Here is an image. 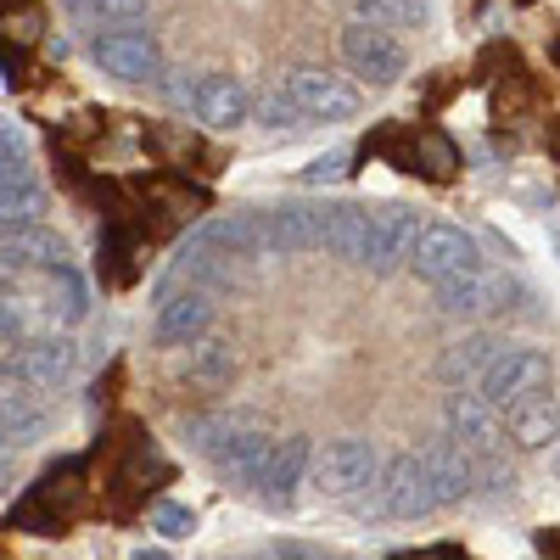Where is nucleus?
I'll list each match as a JSON object with an SVG mask.
<instances>
[{
  "mask_svg": "<svg viewBox=\"0 0 560 560\" xmlns=\"http://www.w3.org/2000/svg\"><path fill=\"white\" fill-rule=\"evenodd\" d=\"M382 448L376 443H364V438H337V443H325L319 454H314V488L325 493V499H359V493H370L376 488V477H382Z\"/></svg>",
  "mask_w": 560,
  "mask_h": 560,
  "instance_id": "f257e3e1",
  "label": "nucleus"
},
{
  "mask_svg": "<svg viewBox=\"0 0 560 560\" xmlns=\"http://www.w3.org/2000/svg\"><path fill=\"white\" fill-rule=\"evenodd\" d=\"M409 264H415V275H420V280H432V287H448V280H459V275L488 269L471 230L443 224V219H438V224H420V242H415Z\"/></svg>",
  "mask_w": 560,
  "mask_h": 560,
  "instance_id": "f03ea898",
  "label": "nucleus"
},
{
  "mask_svg": "<svg viewBox=\"0 0 560 560\" xmlns=\"http://www.w3.org/2000/svg\"><path fill=\"white\" fill-rule=\"evenodd\" d=\"M353 504L364 510V516H427V510H438V493L427 482L420 454H398V459L382 465L376 493H359Z\"/></svg>",
  "mask_w": 560,
  "mask_h": 560,
  "instance_id": "7ed1b4c3",
  "label": "nucleus"
},
{
  "mask_svg": "<svg viewBox=\"0 0 560 560\" xmlns=\"http://www.w3.org/2000/svg\"><path fill=\"white\" fill-rule=\"evenodd\" d=\"M549 353H538V348H504L488 370H482V398L493 404V409H516V404H527V398H544L549 393Z\"/></svg>",
  "mask_w": 560,
  "mask_h": 560,
  "instance_id": "20e7f679",
  "label": "nucleus"
},
{
  "mask_svg": "<svg viewBox=\"0 0 560 560\" xmlns=\"http://www.w3.org/2000/svg\"><path fill=\"white\" fill-rule=\"evenodd\" d=\"M90 57H96L102 73L124 79V84H147L163 73V45L147 28H107L90 39Z\"/></svg>",
  "mask_w": 560,
  "mask_h": 560,
  "instance_id": "39448f33",
  "label": "nucleus"
},
{
  "mask_svg": "<svg viewBox=\"0 0 560 560\" xmlns=\"http://www.w3.org/2000/svg\"><path fill=\"white\" fill-rule=\"evenodd\" d=\"M280 90L298 102V113L308 124H342V118L359 113V90L348 79H337V73H325V68H298V73H287Z\"/></svg>",
  "mask_w": 560,
  "mask_h": 560,
  "instance_id": "423d86ee",
  "label": "nucleus"
},
{
  "mask_svg": "<svg viewBox=\"0 0 560 560\" xmlns=\"http://www.w3.org/2000/svg\"><path fill=\"white\" fill-rule=\"evenodd\" d=\"M342 62L353 68V79H364V84H398L404 79V45L387 34V28H376V23H348L342 28Z\"/></svg>",
  "mask_w": 560,
  "mask_h": 560,
  "instance_id": "0eeeda50",
  "label": "nucleus"
},
{
  "mask_svg": "<svg viewBox=\"0 0 560 560\" xmlns=\"http://www.w3.org/2000/svg\"><path fill=\"white\" fill-rule=\"evenodd\" d=\"M510 298H522V280L504 269H477V275H459L448 287H438V308L454 319H482V314L504 308Z\"/></svg>",
  "mask_w": 560,
  "mask_h": 560,
  "instance_id": "6e6552de",
  "label": "nucleus"
},
{
  "mask_svg": "<svg viewBox=\"0 0 560 560\" xmlns=\"http://www.w3.org/2000/svg\"><path fill=\"white\" fill-rule=\"evenodd\" d=\"M443 420H448V438H459L471 454H499V443L510 438L504 432V420H499V409L482 398V393H448V404H443Z\"/></svg>",
  "mask_w": 560,
  "mask_h": 560,
  "instance_id": "1a4fd4ad",
  "label": "nucleus"
},
{
  "mask_svg": "<svg viewBox=\"0 0 560 560\" xmlns=\"http://www.w3.org/2000/svg\"><path fill=\"white\" fill-rule=\"evenodd\" d=\"M185 102H191V113L208 129H236L253 113V96H247V84L236 73H202L191 90H185Z\"/></svg>",
  "mask_w": 560,
  "mask_h": 560,
  "instance_id": "9d476101",
  "label": "nucleus"
},
{
  "mask_svg": "<svg viewBox=\"0 0 560 560\" xmlns=\"http://www.w3.org/2000/svg\"><path fill=\"white\" fill-rule=\"evenodd\" d=\"M73 342L68 337H34L28 348L7 353V382H23V387H62L73 376Z\"/></svg>",
  "mask_w": 560,
  "mask_h": 560,
  "instance_id": "9b49d317",
  "label": "nucleus"
},
{
  "mask_svg": "<svg viewBox=\"0 0 560 560\" xmlns=\"http://www.w3.org/2000/svg\"><path fill=\"white\" fill-rule=\"evenodd\" d=\"M420 465H427V482H432L438 504L465 499V493H471V482H477V454L465 448L459 438H448V432L420 448Z\"/></svg>",
  "mask_w": 560,
  "mask_h": 560,
  "instance_id": "f8f14e48",
  "label": "nucleus"
},
{
  "mask_svg": "<svg viewBox=\"0 0 560 560\" xmlns=\"http://www.w3.org/2000/svg\"><path fill=\"white\" fill-rule=\"evenodd\" d=\"M308 477H314V443H308V438H280L269 471H264V482H258V499H264L269 510H292V499H298V488H303Z\"/></svg>",
  "mask_w": 560,
  "mask_h": 560,
  "instance_id": "ddd939ff",
  "label": "nucleus"
},
{
  "mask_svg": "<svg viewBox=\"0 0 560 560\" xmlns=\"http://www.w3.org/2000/svg\"><path fill=\"white\" fill-rule=\"evenodd\" d=\"M415 242H420L415 213H404V208L370 213V258H364V269H370V275H393L398 264H409Z\"/></svg>",
  "mask_w": 560,
  "mask_h": 560,
  "instance_id": "4468645a",
  "label": "nucleus"
},
{
  "mask_svg": "<svg viewBox=\"0 0 560 560\" xmlns=\"http://www.w3.org/2000/svg\"><path fill=\"white\" fill-rule=\"evenodd\" d=\"M208 325H213V298L202 287H191V292H179L174 303L158 308V342L163 348H191V342L208 337Z\"/></svg>",
  "mask_w": 560,
  "mask_h": 560,
  "instance_id": "2eb2a0df",
  "label": "nucleus"
},
{
  "mask_svg": "<svg viewBox=\"0 0 560 560\" xmlns=\"http://www.w3.org/2000/svg\"><path fill=\"white\" fill-rule=\"evenodd\" d=\"M258 224H264V253H308V247H325V213L280 208V213H258Z\"/></svg>",
  "mask_w": 560,
  "mask_h": 560,
  "instance_id": "dca6fc26",
  "label": "nucleus"
},
{
  "mask_svg": "<svg viewBox=\"0 0 560 560\" xmlns=\"http://www.w3.org/2000/svg\"><path fill=\"white\" fill-rule=\"evenodd\" d=\"M0 258H7V269H62L68 242L57 236V230H45V224H23V230H7Z\"/></svg>",
  "mask_w": 560,
  "mask_h": 560,
  "instance_id": "f3484780",
  "label": "nucleus"
},
{
  "mask_svg": "<svg viewBox=\"0 0 560 560\" xmlns=\"http://www.w3.org/2000/svg\"><path fill=\"white\" fill-rule=\"evenodd\" d=\"M269 459H275V438L269 432H236L230 438V448L213 459L224 482H236V488H258L264 471H269Z\"/></svg>",
  "mask_w": 560,
  "mask_h": 560,
  "instance_id": "a211bd4d",
  "label": "nucleus"
},
{
  "mask_svg": "<svg viewBox=\"0 0 560 560\" xmlns=\"http://www.w3.org/2000/svg\"><path fill=\"white\" fill-rule=\"evenodd\" d=\"M504 432H510V443L516 448H549L555 438H560V398H527V404H516L504 415Z\"/></svg>",
  "mask_w": 560,
  "mask_h": 560,
  "instance_id": "6ab92c4d",
  "label": "nucleus"
},
{
  "mask_svg": "<svg viewBox=\"0 0 560 560\" xmlns=\"http://www.w3.org/2000/svg\"><path fill=\"white\" fill-rule=\"evenodd\" d=\"M499 353H504V342H499V337H488V331H471V337H459V342H454V348L438 359V376H443L448 387L471 382V376L482 382V370H488Z\"/></svg>",
  "mask_w": 560,
  "mask_h": 560,
  "instance_id": "aec40b11",
  "label": "nucleus"
},
{
  "mask_svg": "<svg viewBox=\"0 0 560 560\" xmlns=\"http://www.w3.org/2000/svg\"><path fill=\"white\" fill-rule=\"evenodd\" d=\"M325 253H337L364 269L370 258V213L359 208H325Z\"/></svg>",
  "mask_w": 560,
  "mask_h": 560,
  "instance_id": "412c9836",
  "label": "nucleus"
},
{
  "mask_svg": "<svg viewBox=\"0 0 560 560\" xmlns=\"http://www.w3.org/2000/svg\"><path fill=\"white\" fill-rule=\"evenodd\" d=\"M179 370H185L191 382H202V387H224L230 376H236V342H224V337H202V342L185 348Z\"/></svg>",
  "mask_w": 560,
  "mask_h": 560,
  "instance_id": "4be33fe9",
  "label": "nucleus"
},
{
  "mask_svg": "<svg viewBox=\"0 0 560 560\" xmlns=\"http://www.w3.org/2000/svg\"><path fill=\"white\" fill-rule=\"evenodd\" d=\"M353 23H376V28H404L427 18V0H348Z\"/></svg>",
  "mask_w": 560,
  "mask_h": 560,
  "instance_id": "5701e85b",
  "label": "nucleus"
},
{
  "mask_svg": "<svg viewBox=\"0 0 560 560\" xmlns=\"http://www.w3.org/2000/svg\"><path fill=\"white\" fill-rule=\"evenodd\" d=\"M51 314L57 319H68V325H79L84 314H90V287L79 280V269H51Z\"/></svg>",
  "mask_w": 560,
  "mask_h": 560,
  "instance_id": "b1692460",
  "label": "nucleus"
},
{
  "mask_svg": "<svg viewBox=\"0 0 560 560\" xmlns=\"http://www.w3.org/2000/svg\"><path fill=\"white\" fill-rule=\"evenodd\" d=\"M39 420H45V409L34 404V393L23 382H7V443H28L39 432Z\"/></svg>",
  "mask_w": 560,
  "mask_h": 560,
  "instance_id": "393cba45",
  "label": "nucleus"
},
{
  "mask_svg": "<svg viewBox=\"0 0 560 560\" xmlns=\"http://www.w3.org/2000/svg\"><path fill=\"white\" fill-rule=\"evenodd\" d=\"M152 0H79V12L96 28H140Z\"/></svg>",
  "mask_w": 560,
  "mask_h": 560,
  "instance_id": "a878e982",
  "label": "nucleus"
},
{
  "mask_svg": "<svg viewBox=\"0 0 560 560\" xmlns=\"http://www.w3.org/2000/svg\"><path fill=\"white\" fill-rule=\"evenodd\" d=\"M236 432H242V427H236L230 415H197L191 427H185L191 448H197V454H208V459H219V454L230 448V438H236Z\"/></svg>",
  "mask_w": 560,
  "mask_h": 560,
  "instance_id": "bb28decb",
  "label": "nucleus"
},
{
  "mask_svg": "<svg viewBox=\"0 0 560 560\" xmlns=\"http://www.w3.org/2000/svg\"><path fill=\"white\" fill-rule=\"evenodd\" d=\"M253 113H258V124H269V129H303V124H308V118L298 113V102L287 96V90H275V96H264Z\"/></svg>",
  "mask_w": 560,
  "mask_h": 560,
  "instance_id": "cd10ccee",
  "label": "nucleus"
},
{
  "mask_svg": "<svg viewBox=\"0 0 560 560\" xmlns=\"http://www.w3.org/2000/svg\"><path fill=\"white\" fill-rule=\"evenodd\" d=\"M152 527H158L163 538H185V533L197 527V516H191L185 504H158V510H152Z\"/></svg>",
  "mask_w": 560,
  "mask_h": 560,
  "instance_id": "c85d7f7f",
  "label": "nucleus"
},
{
  "mask_svg": "<svg viewBox=\"0 0 560 560\" xmlns=\"http://www.w3.org/2000/svg\"><path fill=\"white\" fill-rule=\"evenodd\" d=\"M342 168H348V158H342V152H331V158H314L303 179H308V185H325V179H337Z\"/></svg>",
  "mask_w": 560,
  "mask_h": 560,
  "instance_id": "c756f323",
  "label": "nucleus"
},
{
  "mask_svg": "<svg viewBox=\"0 0 560 560\" xmlns=\"http://www.w3.org/2000/svg\"><path fill=\"white\" fill-rule=\"evenodd\" d=\"M135 560H168V549H135Z\"/></svg>",
  "mask_w": 560,
  "mask_h": 560,
  "instance_id": "7c9ffc66",
  "label": "nucleus"
}]
</instances>
